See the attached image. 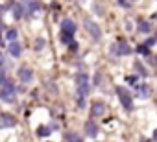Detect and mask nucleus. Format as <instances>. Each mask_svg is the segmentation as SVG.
Segmentation results:
<instances>
[{"mask_svg": "<svg viewBox=\"0 0 157 142\" xmlns=\"http://www.w3.org/2000/svg\"><path fill=\"white\" fill-rule=\"evenodd\" d=\"M17 76H19V80H21L22 83H30V81L33 80V70H32L30 66H21V68L17 70Z\"/></svg>", "mask_w": 157, "mask_h": 142, "instance_id": "nucleus-5", "label": "nucleus"}, {"mask_svg": "<svg viewBox=\"0 0 157 142\" xmlns=\"http://www.w3.org/2000/svg\"><path fill=\"white\" fill-rule=\"evenodd\" d=\"M135 68H137V72H140V74H142V76H146V70H144V66H142V65H140V63H139V61H137V63H135Z\"/></svg>", "mask_w": 157, "mask_h": 142, "instance_id": "nucleus-21", "label": "nucleus"}, {"mask_svg": "<svg viewBox=\"0 0 157 142\" xmlns=\"http://www.w3.org/2000/svg\"><path fill=\"white\" fill-rule=\"evenodd\" d=\"M155 66H157V55H155Z\"/></svg>", "mask_w": 157, "mask_h": 142, "instance_id": "nucleus-30", "label": "nucleus"}, {"mask_svg": "<svg viewBox=\"0 0 157 142\" xmlns=\"http://www.w3.org/2000/svg\"><path fill=\"white\" fill-rule=\"evenodd\" d=\"M126 80H128V83H133V85H137V76H128Z\"/></svg>", "mask_w": 157, "mask_h": 142, "instance_id": "nucleus-24", "label": "nucleus"}, {"mask_svg": "<svg viewBox=\"0 0 157 142\" xmlns=\"http://www.w3.org/2000/svg\"><path fill=\"white\" fill-rule=\"evenodd\" d=\"M150 30H151V24H150V22L139 21V32H140V33H150Z\"/></svg>", "mask_w": 157, "mask_h": 142, "instance_id": "nucleus-12", "label": "nucleus"}, {"mask_svg": "<svg viewBox=\"0 0 157 142\" xmlns=\"http://www.w3.org/2000/svg\"><path fill=\"white\" fill-rule=\"evenodd\" d=\"M155 41H157L155 37H151V39H148V41H146V46H151V44H155Z\"/></svg>", "mask_w": 157, "mask_h": 142, "instance_id": "nucleus-25", "label": "nucleus"}, {"mask_svg": "<svg viewBox=\"0 0 157 142\" xmlns=\"http://www.w3.org/2000/svg\"><path fill=\"white\" fill-rule=\"evenodd\" d=\"M24 4H28L26 8H28V15H32L33 11H37L41 6H39V2H35V0H32V2H24Z\"/></svg>", "mask_w": 157, "mask_h": 142, "instance_id": "nucleus-14", "label": "nucleus"}, {"mask_svg": "<svg viewBox=\"0 0 157 142\" xmlns=\"http://www.w3.org/2000/svg\"><path fill=\"white\" fill-rule=\"evenodd\" d=\"M67 142H83L78 135H68V138H67Z\"/></svg>", "mask_w": 157, "mask_h": 142, "instance_id": "nucleus-20", "label": "nucleus"}, {"mask_svg": "<svg viewBox=\"0 0 157 142\" xmlns=\"http://www.w3.org/2000/svg\"><path fill=\"white\" fill-rule=\"evenodd\" d=\"M153 138H155V140H157V129H155V131H153Z\"/></svg>", "mask_w": 157, "mask_h": 142, "instance_id": "nucleus-28", "label": "nucleus"}, {"mask_svg": "<svg viewBox=\"0 0 157 142\" xmlns=\"http://www.w3.org/2000/svg\"><path fill=\"white\" fill-rule=\"evenodd\" d=\"M155 39H157V35H155Z\"/></svg>", "mask_w": 157, "mask_h": 142, "instance_id": "nucleus-31", "label": "nucleus"}, {"mask_svg": "<svg viewBox=\"0 0 157 142\" xmlns=\"http://www.w3.org/2000/svg\"><path fill=\"white\" fill-rule=\"evenodd\" d=\"M137 52H139V54H142V55H148V54H150V48H148L146 44H142V46H139V48H137Z\"/></svg>", "mask_w": 157, "mask_h": 142, "instance_id": "nucleus-19", "label": "nucleus"}, {"mask_svg": "<svg viewBox=\"0 0 157 142\" xmlns=\"http://www.w3.org/2000/svg\"><path fill=\"white\" fill-rule=\"evenodd\" d=\"M10 54H11L13 57H21V54H22V46H21L17 41H11V44H10Z\"/></svg>", "mask_w": 157, "mask_h": 142, "instance_id": "nucleus-9", "label": "nucleus"}, {"mask_svg": "<svg viewBox=\"0 0 157 142\" xmlns=\"http://www.w3.org/2000/svg\"><path fill=\"white\" fill-rule=\"evenodd\" d=\"M0 66H4V57L0 55Z\"/></svg>", "mask_w": 157, "mask_h": 142, "instance_id": "nucleus-27", "label": "nucleus"}, {"mask_svg": "<svg viewBox=\"0 0 157 142\" xmlns=\"http://www.w3.org/2000/svg\"><path fill=\"white\" fill-rule=\"evenodd\" d=\"M83 24H85V30L91 33V37H93L94 41H98V39H100V35H102V28H100L94 21H91V19H85V22H83Z\"/></svg>", "mask_w": 157, "mask_h": 142, "instance_id": "nucleus-3", "label": "nucleus"}, {"mask_svg": "<svg viewBox=\"0 0 157 142\" xmlns=\"http://www.w3.org/2000/svg\"><path fill=\"white\" fill-rule=\"evenodd\" d=\"M94 83H96V85H100V83H102V76H100V74H96V78H94Z\"/></svg>", "mask_w": 157, "mask_h": 142, "instance_id": "nucleus-26", "label": "nucleus"}, {"mask_svg": "<svg viewBox=\"0 0 157 142\" xmlns=\"http://www.w3.org/2000/svg\"><path fill=\"white\" fill-rule=\"evenodd\" d=\"M98 131L100 129H98V125L94 122H91V120L85 122V133H87V136H93L94 138V136H98Z\"/></svg>", "mask_w": 157, "mask_h": 142, "instance_id": "nucleus-6", "label": "nucleus"}, {"mask_svg": "<svg viewBox=\"0 0 157 142\" xmlns=\"http://www.w3.org/2000/svg\"><path fill=\"white\" fill-rule=\"evenodd\" d=\"M115 55H129L131 54V48L126 41H118L117 44H113V50H111Z\"/></svg>", "mask_w": 157, "mask_h": 142, "instance_id": "nucleus-4", "label": "nucleus"}, {"mask_svg": "<svg viewBox=\"0 0 157 142\" xmlns=\"http://www.w3.org/2000/svg\"><path fill=\"white\" fill-rule=\"evenodd\" d=\"M151 19H153V21H157V13H153V15H151Z\"/></svg>", "mask_w": 157, "mask_h": 142, "instance_id": "nucleus-29", "label": "nucleus"}, {"mask_svg": "<svg viewBox=\"0 0 157 142\" xmlns=\"http://www.w3.org/2000/svg\"><path fill=\"white\" fill-rule=\"evenodd\" d=\"M117 96H118L120 103L126 107V111H131L133 109V98H131V94L124 87H117Z\"/></svg>", "mask_w": 157, "mask_h": 142, "instance_id": "nucleus-2", "label": "nucleus"}, {"mask_svg": "<svg viewBox=\"0 0 157 142\" xmlns=\"http://www.w3.org/2000/svg\"><path fill=\"white\" fill-rule=\"evenodd\" d=\"M61 32H68V33H76V24L70 19H63L61 21Z\"/></svg>", "mask_w": 157, "mask_h": 142, "instance_id": "nucleus-7", "label": "nucleus"}, {"mask_svg": "<svg viewBox=\"0 0 157 142\" xmlns=\"http://www.w3.org/2000/svg\"><path fill=\"white\" fill-rule=\"evenodd\" d=\"M139 94H140L142 98L150 96V87H148V85H140V87H139Z\"/></svg>", "mask_w": 157, "mask_h": 142, "instance_id": "nucleus-15", "label": "nucleus"}, {"mask_svg": "<svg viewBox=\"0 0 157 142\" xmlns=\"http://www.w3.org/2000/svg\"><path fill=\"white\" fill-rule=\"evenodd\" d=\"M37 135H39V136H43V138H44V136H48V135H50V127L41 125V127L37 129Z\"/></svg>", "mask_w": 157, "mask_h": 142, "instance_id": "nucleus-16", "label": "nucleus"}, {"mask_svg": "<svg viewBox=\"0 0 157 142\" xmlns=\"http://www.w3.org/2000/svg\"><path fill=\"white\" fill-rule=\"evenodd\" d=\"M0 120H2L4 127H13L15 125V118L11 114H0Z\"/></svg>", "mask_w": 157, "mask_h": 142, "instance_id": "nucleus-10", "label": "nucleus"}, {"mask_svg": "<svg viewBox=\"0 0 157 142\" xmlns=\"http://www.w3.org/2000/svg\"><path fill=\"white\" fill-rule=\"evenodd\" d=\"M117 4H118L120 8H129V4H128V0H117Z\"/></svg>", "mask_w": 157, "mask_h": 142, "instance_id": "nucleus-23", "label": "nucleus"}, {"mask_svg": "<svg viewBox=\"0 0 157 142\" xmlns=\"http://www.w3.org/2000/svg\"><path fill=\"white\" fill-rule=\"evenodd\" d=\"M22 11H24V4H15V8H13V17H15V19H22Z\"/></svg>", "mask_w": 157, "mask_h": 142, "instance_id": "nucleus-13", "label": "nucleus"}, {"mask_svg": "<svg viewBox=\"0 0 157 142\" xmlns=\"http://www.w3.org/2000/svg\"><path fill=\"white\" fill-rule=\"evenodd\" d=\"M6 37H8L10 41H17V37H19V32H17V30H8Z\"/></svg>", "mask_w": 157, "mask_h": 142, "instance_id": "nucleus-17", "label": "nucleus"}, {"mask_svg": "<svg viewBox=\"0 0 157 142\" xmlns=\"http://www.w3.org/2000/svg\"><path fill=\"white\" fill-rule=\"evenodd\" d=\"M59 39H61V43H65V44H70V43L74 41V33H68V32H61Z\"/></svg>", "mask_w": 157, "mask_h": 142, "instance_id": "nucleus-11", "label": "nucleus"}, {"mask_svg": "<svg viewBox=\"0 0 157 142\" xmlns=\"http://www.w3.org/2000/svg\"><path fill=\"white\" fill-rule=\"evenodd\" d=\"M68 50H70V52H78V43H76V41H72V43L68 44Z\"/></svg>", "mask_w": 157, "mask_h": 142, "instance_id": "nucleus-22", "label": "nucleus"}, {"mask_svg": "<svg viewBox=\"0 0 157 142\" xmlns=\"http://www.w3.org/2000/svg\"><path fill=\"white\" fill-rule=\"evenodd\" d=\"M43 48H44V39L39 37V39L35 41V50H43Z\"/></svg>", "mask_w": 157, "mask_h": 142, "instance_id": "nucleus-18", "label": "nucleus"}, {"mask_svg": "<svg viewBox=\"0 0 157 142\" xmlns=\"http://www.w3.org/2000/svg\"><path fill=\"white\" fill-rule=\"evenodd\" d=\"M91 114L93 116H104L105 114V105L100 103V102H94L93 107H91Z\"/></svg>", "mask_w": 157, "mask_h": 142, "instance_id": "nucleus-8", "label": "nucleus"}, {"mask_svg": "<svg viewBox=\"0 0 157 142\" xmlns=\"http://www.w3.org/2000/svg\"><path fill=\"white\" fill-rule=\"evenodd\" d=\"M76 89H78V94H80V98L87 96L89 94V89H91V83H89V76L80 72L76 76Z\"/></svg>", "mask_w": 157, "mask_h": 142, "instance_id": "nucleus-1", "label": "nucleus"}]
</instances>
